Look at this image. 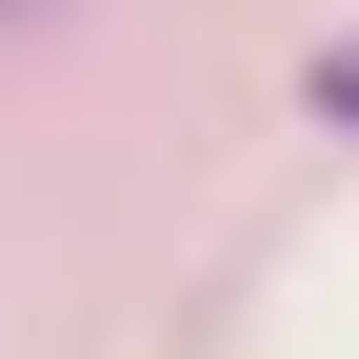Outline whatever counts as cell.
I'll return each mask as SVG.
<instances>
[{
  "label": "cell",
  "instance_id": "obj_1",
  "mask_svg": "<svg viewBox=\"0 0 359 359\" xmlns=\"http://www.w3.org/2000/svg\"><path fill=\"white\" fill-rule=\"evenodd\" d=\"M320 120H359V40H339V60H320Z\"/></svg>",
  "mask_w": 359,
  "mask_h": 359
}]
</instances>
